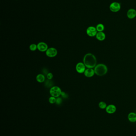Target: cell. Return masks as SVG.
Returning <instances> with one entry per match:
<instances>
[{
    "mask_svg": "<svg viewBox=\"0 0 136 136\" xmlns=\"http://www.w3.org/2000/svg\"><path fill=\"white\" fill-rule=\"evenodd\" d=\"M47 78H48V80H51L52 79L53 77V75L52 73H49L47 74V75H46Z\"/></svg>",
    "mask_w": 136,
    "mask_h": 136,
    "instance_id": "cell-20",
    "label": "cell"
},
{
    "mask_svg": "<svg viewBox=\"0 0 136 136\" xmlns=\"http://www.w3.org/2000/svg\"><path fill=\"white\" fill-rule=\"evenodd\" d=\"M106 110L107 113L111 114L115 112L117 110V108L114 105H109L106 108Z\"/></svg>",
    "mask_w": 136,
    "mask_h": 136,
    "instance_id": "cell-9",
    "label": "cell"
},
{
    "mask_svg": "<svg viewBox=\"0 0 136 136\" xmlns=\"http://www.w3.org/2000/svg\"><path fill=\"white\" fill-rule=\"evenodd\" d=\"M36 80L39 83L44 82H45V76L42 74H38L36 76Z\"/></svg>",
    "mask_w": 136,
    "mask_h": 136,
    "instance_id": "cell-14",
    "label": "cell"
},
{
    "mask_svg": "<svg viewBox=\"0 0 136 136\" xmlns=\"http://www.w3.org/2000/svg\"><path fill=\"white\" fill-rule=\"evenodd\" d=\"M127 14L129 19H133L136 16V10L133 8H130L128 10Z\"/></svg>",
    "mask_w": 136,
    "mask_h": 136,
    "instance_id": "cell-11",
    "label": "cell"
},
{
    "mask_svg": "<svg viewBox=\"0 0 136 136\" xmlns=\"http://www.w3.org/2000/svg\"><path fill=\"white\" fill-rule=\"evenodd\" d=\"M96 28L98 32H103L105 29V26L103 24H99L97 25Z\"/></svg>",
    "mask_w": 136,
    "mask_h": 136,
    "instance_id": "cell-15",
    "label": "cell"
},
{
    "mask_svg": "<svg viewBox=\"0 0 136 136\" xmlns=\"http://www.w3.org/2000/svg\"><path fill=\"white\" fill-rule=\"evenodd\" d=\"M62 100L61 98H60V97H58L56 98V104L58 105H60L61 104V103H62Z\"/></svg>",
    "mask_w": 136,
    "mask_h": 136,
    "instance_id": "cell-19",
    "label": "cell"
},
{
    "mask_svg": "<svg viewBox=\"0 0 136 136\" xmlns=\"http://www.w3.org/2000/svg\"><path fill=\"white\" fill-rule=\"evenodd\" d=\"M94 71L97 75L102 76L107 74L108 68L106 65L103 64H99L96 65L94 68Z\"/></svg>",
    "mask_w": 136,
    "mask_h": 136,
    "instance_id": "cell-2",
    "label": "cell"
},
{
    "mask_svg": "<svg viewBox=\"0 0 136 136\" xmlns=\"http://www.w3.org/2000/svg\"><path fill=\"white\" fill-rule=\"evenodd\" d=\"M61 91L60 88L58 86H53L50 90V94L52 96L58 98L61 95Z\"/></svg>",
    "mask_w": 136,
    "mask_h": 136,
    "instance_id": "cell-3",
    "label": "cell"
},
{
    "mask_svg": "<svg viewBox=\"0 0 136 136\" xmlns=\"http://www.w3.org/2000/svg\"><path fill=\"white\" fill-rule=\"evenodd\" d=\"M56 98L54 97L51 96V97L49 98V102L51 104H54L56 103Z\"/></svg>",
    "mask_w": 136,
    "mask_h": 136,
    "instance_id": "cell-18",
    "label": "cell"
},
{
    "mask_svg": "<svg viewBox=\"0 0 136 136\" xmlns=\"http://www.w3.org/2000/svg\"><path fill=\"white\" fill-rule=\"evenodd\" d=\"M86 33L87 35L91 37H93L96 35L98 33L96 27L93 26H90L86 30Z\"/></svg>",
    "mask_w": 136,
    "mask_h": 136,
    "instance_id": "cell-6",
    "label": "cell"
},
{
    "mask_svg": "<svg viewBox=\"0 0 136 136\" xmlns=\"http://www.w3.org/2000/svg\"><path fill=\"white\" fill-rule=\"evenodd\" d=\"M29 49L31 51H35L38 49L37 45L35 44L34 43L31 44L30 45Z\"/></svg>",
    "mask_w": 136,
    "mask_h": 136,
    "instance_id": "cell-17",
    "label": "cell"
},
{
    "mask_svg": "<svg viewBox=\"0 0 136 136\" xmlns=\"http://www.w3.org/2000/svg\"><path fill=\"white\" fill-rule=\"evenodd\" d=\"M83 63L87 68H95L97 65L96 58L92 53H87L83 57Z\"/></svg>",
    "mask_w": 136,
    "mask_h": 136,
    "instance_id": "cell-1",
    "label": "cell"
},
{
    "mask_svg": "<svg viewBox=\"0 0 136 136\" xmlns=\"http://www.w3.org/2000/svg\"><path fill=\"white\" fill-rule=\"evenodd\" d=\"M95 74V73L94 69L91 68H87L84 73V75L87 78H90L93 76Z\"/></svg>",
    "mask_w": 136,
    "mask_h": 136,
    "instance_id": "cell-10",
    "label": "cell"
},
{
    "mask_svg": "<svg viewBox=\"0 0 136 136\" xmlns=\"http://www.w3.org/2000/svg\"><path fill=\"white\" fill-rule=\"evenodd\" d=\"M128 119L130 122H136V113L134 112L130 113L128 116Z\"/></svg>",
    "mask_w": 136,
    "mask_h": 136,
    "instance_id": "cell-13",
    "label": "cell"
},
{
    "mask_svg": "<svg viewBox=\"0 0 136 136\" xmlns=\"http://www.w3.org/2000/svg\"><path fill=\"white\" fill-rule=\"evenodd\" d=\"M61 95L62 97L63 98H66L68 97V95L67 93H66L65 92H63V91L61 92Z\"/></svg>",
    "mask_w": 136,
    "mask_h": 136,
    "instance_id": "cell-21",
    "label": "cell"
},
{
    "mask_svg": "<svg viewBox=\"0 0 136 136\" xmlns=\"http://www.w3.org/2000/svg\"><path fill=\"white\" fill-rule=\"evenodd\" d=\"M107 105L106 102H101L99 103V108L101 109H106L107 108Z\"/></svg>",
    "mask_w": 136,
    "mask_h": 136,
    "instance_id": "cell-16",
    "label": "cell"
},
{
    "mask_svg": "<svg viewBox=\"0 0 136 136\" xmlns=\"http://www.w3.org/2000/svg\"><path fill=\"white\" fill-rule=\"evenodd\" d=\"M38 49L41 52H45L48 49V45L44 42H39L37 44Z\"/></svg>",
    "mask_w": 136,
    "mask_h": 136,
    "instance_id": "cell-8",
    "label": "cell"
},
{
    "mask_svg": "<svg viewBox=\"0 0 136 136\" xmlns=\"http://www.w3.org/2000/svg\"><path fill=\"white\" fill-rule=\"evenodd\" d=\"M85 67H86L83 62H78L76 65V71L80 74L83 73H84V72L86 70Z\"/></svg>",
    "mask_w": 136,
    "mask_h": 136,
    "instance_id": "cell-7",
    "label": "cell"
},
{
    "mask_svg": "<svg viewBox=\"0 0 136 136\" xmlns=\"http://www.w3.org/2000/svg\"><path fill=\"white\" fill-rule=\"evenodd\" d=\"M95 36L97 39L100 41L104 40L106 38V34L103 32H98Z\"/></svg>",
    "mask_w": 136,
    "mask_h": 136,
    "instance_id": "cell-12",
    "label": "cell"
},
{
    "mask_svg": "<svg viewBox=\"0 0 136 136\" xmlns=\"http://www.w3.org/2000/svg\"><path fill=\"white\" fill-rule=\"evenodd\" d=\"M121 8L120 4L118 2H114L110 4L109 6L110 10L113 13H117L120 10Z\"/></svg>",
    "mask_w": 136,
    "mask_h": 136,
    "instance_id": "cell-4",
    "label": "cell"
},
{
    "mask_svg": "<svg viewBox=\"0 0 136 136\" xmlns=\"http://www.w3.org/2000/svg\"><path fill=\"white\" fill-rule=\"evenodd\" d=\"M45 54L47 56L49 57H54L57 55L58 51L56 48H49L45 51Z\"/></svg>",
    "mask_w": 136,
    "mask_h": 136,
    "instance_id": "cell-5",
    "label": "cell"
}]
</instances>
